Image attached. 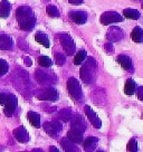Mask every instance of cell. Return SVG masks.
I'll list each match as a JSON object with an SVG mask.
<instances>
[{"instance_id":"6da1fadb","label":"cell","mask_w":143,"mask_h":152,"mask_svg":"<svg viewBox=\"0 0 143 152\" xmlns=\"http://www.w3.org/2000/svg\"><path fill=\"white\" fill-rule=\"evenodd\" d=\"M16 17L19 27L23 30H31L36 24V17L29 7H19L16 11Z\"/></svg>"},{"instance_id":"7a4b0ae2","label":"cell","mask_w":143,"mask_h":152,"mask_svg":"<svg viewBox=\"0 0 143 152\" xmlns=\"http://www.w3.org/2000/svg\"><path fill=\"white\" fill-rule=\"evenodd\" d=\"M96 62L93 57H90L87 58V61L85 62V64L81 67V71H80V74H81V78L82 81L84 82L85 84L90 85V84H93L95 82V77H96Z\"/></svg>"},{"instance_id":"3957f363","label":"cell","mask_w":143,"mask_h":152,"mask_svg":"<svg viewBox=\"0 0 143 152\" xmlns=\"http://www.w3.org/2000/svg\"><path fill=\"white\" fill-rule=\"evenodd\" d=\"M67 90H68V93H69L72 99H74V100L81 99L82 88L81 84H80L77 78H75V77H69L68 78V81H67Z\"/></svg>"},{"instance_id":"277c9868","label":"cell","mask_w":143,"mask_h":152,"mask_svg":"<svg viewBox=\"0 0 143 152\" xmlns=\"http://www.w3.org/2000/svg\"><path fill=\"white\" fill-rule=\"evenodd\" d=\"M59 42L62 44V46L64 48L65 53H66V55L72 56L75 53L76 46H75V43H74V40H73L71 35H68V34H61L59 35Z\"/></svg>"},{"instance_id":"5b68a950","label":"cell","mask_w":143,"mask_h":152,"mask_svg":"<svg viewBox=\"0 0 143 152\" xmlns=\"http://www.w3.org/2000/svg\"><path fill=\"white\" fill-rule=\"evenodd\" d=\"M100 21L102 25H111L114 23H121L123 21V17L120 14L115 12V11H106L104 14H102L100 18Z\"/></svg>"},{"instance_id":"8992f818","label":"cell","mask_w":143,"mask_h":152,"mask_svg":"<svg viewBox=\"0 0 143 152\" xmlns=\"http://www.w3.org/2000/svg\"><path fill=\"white\" fill-rule=\"evenodd\" d=\"M17 104H18V102H17V97L15 95H7V100H6L5 104H4L6 116H11L14 114L15 110L17 109Z\"/></svg>"},{"instance_id":"52a82bcc","label":"cell","mask_w":143,"mask_h":152,"mask_svg":"<svg viewBox=\"0 0 143 152\" xmlns=\"http://www.w3.org/2000/svg\"><path fill=\"white\" fill-rule=\"evenodd\" d=\"M37 99L40 101H57L58 100V92L54 87H49L40 92V94L37 95Z\"/></svg>"},{"instance_id":"ba28073f","label":"cell","mask_w":143,"mask_h":152,"mask_svg":"<svg viewBox=\"0 0 143 152\" xmlns=\"http://www.w3.org/2000/svg\"><path fill=\"white\" fill-rule=\"evenodd\" d=\"M45 132L52 135V137H56L58 133L62 131V124L58 121H53V122H46L43 125Z\"/></svg>"},{"instance_id":"9c48e42d","label":"cell","mask_w":143,"mask_h":152,"mask_svg":"<svg viewBox=\"0 0 143 152\" xmlns=\"http://www.w3.org/2000/svg\"><path fill=\"white\" fill-rule=\"evenodd\" d=\"M84 111H85V114H86V116H87V119L90 120V122H91L92 125H93L94 128L95 129L102 128V122H101V120L98 119V116L96 115V113L88 106V105H86L85 107H84Z\"/></svg>"},{"instance_id":"30bf717a","label":"cell","mask_w":143,"mask_h":152,"mask_svg":"<svg viewBox=\"0 0 143 152\" xmlns=\"http://www.w3.org/2000/svg\"><path fill=\"white\" fill-rule=\"evenodd\" d=\"M72 129H75V130H78V131H81V132L84 133L86 129V124L84 122V120L82 118L80 114H75V115H73L72 116Z\"/></svg>"},{"instance_id":"8fae6325","label":"cell","mask_w":143,"mask_h":152,"mask_svg":"<svg viewBox=\"0 0 143 152\" xmlns=\"http://www.w3.org/2000/svg\"><path fill=\"white\" fill-rule=\"evenodd\" d=\"M69 18L77 25H84L87 20V14L85 11H71Z\"/></svg>"},{"instance_id":"7c38bea8","label":"cell","mask_w":143,"mask_h":152,"mask_svg":"<svg viewBox=\"0 0 143 152\" xmlns=\"http://www.w3.org/2000/svg\"><path fill=\"white\" fill-rule=\"evenodd\" d=\"M67 139L71 140L72 142H74L75 144H81L83 142V132L75 130V129H71L67 132Z\"/></svg>"},{"instance_id":"4fadbf2b","label":"cell","mask_w":143,"mask_h":152,"mask_svg":"<svg viewBox=\"0 0 143 152\" xmlns=\"http://www.w3.org/2000/svg\"><path fill=\"white\" fill-rule=\"evenodd\" d=\"M14 135L18 142L25 143L29 140L28 132H27V130H26L24 126H19V128L16 129L14 131Z\"/></svg>"},{"instance_id":"5bb4252c","label":"cell","mask_w":143,"mask_h":152,"mask_svg":"<svg viewBox=\"0 0 143 152\" xmlns=\"http://www.w3.org/2000/svg\"><path fill=\"white\" fill-rule=\"evenodd\" d=\"M117 63H119L120 65L122 66V68L125 69V71H132L133 69L132 59L128 55H119L117 56Z\"/></svg>"},{"instance_id":"9a60e30c","label":"cell","mask_w":143,"mask_h":152,"mask_svg":"<svg viewBox=\"0 0 143 152\" xmlns=\"http://www.w3.org/2000/svg\"><path fill=\"white\" fill-rule=\"evenodd\" d=\"M12 47H14V42H12L11 37H9L8 35L1 34L0 35V49L9 50V49H12Z\"/></svg>"},{"instance_id":"2e32d148","label":"cell","mask_w":143,"mask_h":152,"mask_svg":"<svg viewBox=\"0 0 143 152\" xmlns=\"http://www.w3.org/2000/svg\"><path fill=\"white\" fill-rule=\"evenodd\" d=\"M106 37L109 39V42H119L120 39L123 37V33H122V30L120 28L112 27V28L109 30Z\"/></svg>"},{"instance_id":"e0dca14e","label":"cell","mask_w":143,"mask_h":152,"mask_svg":"<svg viewBox=\"0 0 143 152\" xmlns=\"http://www.w3.org/2000/svg\"><path fill=\"white\" fill-rule=\"evenodd\" d=\"M131 39L134 43H143V29L141 27H134L131 31Z\"/></svg>"},{"instance_id":"ac0fdd59","label":"cell","mask_w":143,"mask_h":152,"mask_svg":"<svg viewBox=\"0 0 143 152\" xmlns=\"http://www.w3.org/2000/svg\"><path fill=\"white\" fill-rule=\"evenodd\" d=\"M136 83L132 80V78H129L125 82V85H124V93L126 95H133L135 92H136Z\"/></svg>"},{"instance_id":"d6986e66","label":"cell","mask_w":143,"mask_h":152,"mask_svg":"<svg viewBox=\"0 0 143 152\" xmlns=\"http://www.w3.org/2000/svg\"><path fill=\"white\" fill-rule=\"evenodd\" d=\"M10 10H11V5L9 4V1L2 0L0 2V17L1 18H7L10 15Z\"/></svg>"},{"instance_id":"ffe728a7","label":"cell","mask_w":143,"mask_h":152,"mask_svg":"<svg viewBox=\"0 0 143 152\" xmlns=\"http://www.w3.org/2000/svg\"><path fill=\"white\" fill-rule=\"evenodd\" d=\"M97 142H98V138H96V137H88L84 141V150L85 151H93V150H95Z\"/></svg>"},{"instance_id":"44dd1931","label":"cell","mask_w":143,"mask_h":152,"mask_svg":"<svg viewBox=\"0 0 143 152\" xmlns=\"http://www.w3.org/2000/svg\"><path fill=\"white\" fill-rule=\"evenodd\" d=\"M27 116H28L29 123L31 124L33 126H35V128H40V115L38 113L30 111V112H28Z\"/></svg>"},{"instance_id":"7402d4cb","label":"cell","mask_w":143,"mask_h":152,"mask_svg":"<svg viewBox=\"0 0 143 152\" xmlns=\"http://www.w3.org/2000/svg\"><path fill=\"white\" fill-rule=\"evenodd\" d=\"M123 16L128 19H132V20H138L141 17V14L136 9H132V8H126L123 10Z\"/></svg>"},{"instance_id":"603a6c76","label":"cell","mask_w":143,"mask_h":152,"mask_svg":"<svg viewBox=\"0 0 143 152\" xmlns=\"http://www.w3.org/2000/svg\"><path fill=\"white\" fill-rule=\"evenodd\" d=\"M35 39H36L37 43H39L40 45H43V46H45L46 48H49V46H50L49 39H48V36L46 35V34L37 33L36 35H35Z\"/></svg>"},{"instance_id":"cb8c5ba5","label":"cell","mask_w":143,"mask_h":152,"mask_svg":"<svg viewBox=\"0 0 143 152\" xmlns=\"http://www.w3.org/2000/svg\"><path fill=\"white\" fill-rule=\"evenodd\" d=\"M61 144H62L63 149L65 151H77L78 150V148H76L75 143L72 142L71 140H68L67 138L63 139L62 141H61Z\"/></svg>"},{"instance_id":"d4e9b609","label":"cell","mask_w":143,"mask_h":152,"mask_svg":"<svg viewBox=\"0 0 143 152\" xmlns=\"http://www.w3.org/2000/svg\"><path fill=\"white\" fill-rule=\"evenodd\" d=\"M86 58H87V53H86V50L82 49V50H80V52L75 55V57H74V64H75V65H81Z\"/></svg>"},{"instance_id":"484cf974","label":"cell","mask_w":143,"mask_h":152,"mask_svg":"<svg viewBox=\"0 0 143 152\" xmlns=\"http://www.w3.org/2000/svg\"><path fill=\"white\" fill-rule=\"evenodd\" d=\"M72 116H73V113H72V111L69 109H64L59 112V118H61V120L64 121V122L71 121Z\"/></svg>"},{"instance_id":"4316f807","label":"cell","mask_w":143,"mask_h":152,"mask_svg":"<svg viewBox=\"0 0 143 152\" xmlns=\"http://www.w3.org/2000/svg\"><path fill=\"white\" fill-rule=\"evenodd\" d=\"M38 64L42 67H50L53 65V61L47 56H40L38 58Z\"/></svg>"},{"instance_id":"83f0119b","label":"cell","mask_w":143,"mask_h":152,"mask_svg":"<svg viewBox=\"0 0 143 152\" xmlns=\"http://www.w3.org/2000/svg\"><path fill=\"white\" fill-rule=\"evenodd\" d=\"M126 150L129 152H136L139 150L138 148V141L135 139H131L126 145Z\"/></svg>"},{"instance_id":"f1b7e54d","label":"cell","mask_w":143,"mask_h":152,"mask_svg":"<svg viewBox=\"0 0 143 152\" xmlns=\"http://www.w3.org/2000/svg\"><path fill=\"white\" fill-rule=\"evenodd\" d=\"M46 12L49 17H59V11L58 9L55 7V6H47V8H46Z\"/></svg>"},{"instance_id":"f546056e","label":"cell","mask_w":143,"mask_h":152,"mask_svg":"<svg viewBox=\"0 0 143 152\" xmlns=\"http://www.w3.org/2000/svg\"><path fill=\"white\" fill-rule=\"evenodd\" d=\"M9 69V65L8 63L4 61V59H0V76L5 75L6 73Z\"/></svg>"},{"instance_id":"4dcf8cb0","label":"cell","mask_w":143,"mask_h":152,"mask_svg":"<svg viewBox=\"0 0 143 152\" xmlns=\"http://www.w3.org/2000/svg\"><path fill=\"white\" fill-rule=\"evenodd\" d=\"M55 62H56L57 65H63L64 63L66 62V57L64 56L63 54H61V53H56L55 54Z\"/></svg>"},{"instance_id":"1f68e13d","label":"cell","mask_w":143,"mask_h":152,"mask_svg":"<svg viewBox=\"0 0 143 152\" xmlns=\"http://www.w3.org/2000/svg\"><path fill=\"white\" fill-rule=\"evenodd\" d=\"M136 95H138V99L140 101H143V87L142 86H139L136 87Z\"/></svg>"},{"instance_id":"d6a6232c","label":"cell","mask_w":143,"mask_h":152,"mask_svg":"<svg viewBox=\"0 0 143 152\" xmlns=\"http://www.w3.org/2000/svg\"><path fill=\"white\" fill-rule=\"evenodd\" d=\"M6 100H7V94H5V93H0V105L5 104Z\"/></svg>"},{"instance_id":"836d02e7","label":"cell","mask_w":143,"mask_h":152,"mask_svg":"<svg viewBox=\"0 0 143 152\" xmlns=\"http://www.w3.org/2000/svg\"><path fill=\"white\" fill-rule=\"evenodd\" d=\"M68 2H69L71 5L78 6V5H82V2H83V0H68Z\"/></svg>"},{"instance_id":"e575fe53","label":"cell","mask_w":143,"mask_h":152,"mask_svg":"<svg viewBox=\"0 0 143 152\" xmlns=\"http://www.w3.org/2000/svg\"><path fill=\"white\" fill-rule=\"evenodd\" d=\"M49 150H50V151H55V152H57L58 151V149H56V148H50V149H49Z\"/></svg>"},{"instance_id":"d590c367","label":"cell","mask_w":143,"mask_h":152,"mask_svg":"<svg viewBox=\"0 0 143 152\" xmlns=\"http://www.w3.org/2000/svg\"><path fill=\"white\" fill-rule=\"evenodd\" d=\"M141 7H142V9H143V1H142V5H141Z\"/></svg>"},{"instance_id":"8d00e7d4","label":"cell","mask_w":143,"mask_h":152,"mask_svg":"<svg viewBox=\"0 0 143 152\" xmlns=\"http://www.w3.org/2000/svg\"><path fill=\"white\" fill-rule=\"evenodd\" d=\"M142 119H143V114H142Z\"/></svg>"}]
</instances>
